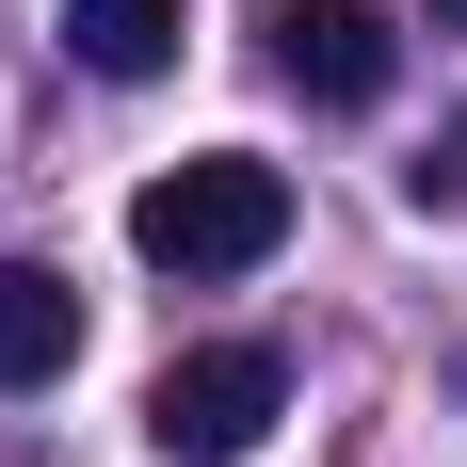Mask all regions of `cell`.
<instances>
[{"instance_id": "obj_4", "label": "cell", "mask_w": 467, "mask_h": 467, "mask_svg": "<svg viewBox=\"0 0 467 467\" xmlns=\"http://www.w3.org/2000/svg\"><path fill=\"white\" fill-rule=\"evenodd\" d=\"M81 371V290L48 275V258H0V387L33 403V387Z\"/></svg>"}, {"instance_id": "obj_3", "label": "cell", "mask_w": 467, "mask_h": 467, "mask_svg": "<svg viewBox=\"0 0 467 467\" xmlns=\"http://www.w3.org/2000/svg\"><path fill=\"white\" fill-rule=\"evenodd\" d=\"M275 81L323 97V113H371V97L403 81V33H387L371 0H290L275 16Z\"/></svg>"}, {"instance_id": "obj_7", "label": "cell", "mask_w": 467, "mask_h": 467, "mask_svg": "<svg viewBox=\"0 0 467 467\" xmlns=\"http://www.w3.org/2000/svg\"><path fill=\"white\" fill-rule=\"evenodd\" d=\"M435 33H467V0H435Z\"/></svg>"}, {"instance_id": "obj_1", "label": "cell", "mask_w": 467, "mask_h": 467, "mask_svg": "<svg viewBox=\"0 0 467 467\" xmlns=\"http://www.w3.org/2000/svg\"><path fill=\"white\" fill-rule=\"evenodd\" d=\"M275 242H290V161H258V145L161 161V178L130 193V258L145 275H258Z\"/></svg>"}, {"instance_id": "obj_5", "label": "cell", "mask_w": 467, "mask_h": 467, "mask_svg": "<svg viewBox=\"0 0 467 467\" xmlns=\"http://www.w3.org/2000/svg\"><path fill=\"white\" fill-rule=\"evenodd\" d=\"M65 48L97 81H161L178 65V0H65Z\"/></svg>"}, {"instance_id": "obj_6", "label": "cell", "mask_w": 467, "mask_h": 467, "mask_svg": "<svg viewBox=\"0 0 467 467\" xmlns=\"http://www.w3.org/2000/svg\"><path fill=\"white\" fill-rule=\"evenodd\" d=\"M403 210H420V226H467V113L420 145V161H403Z\"/></svg>"}, {"instance_id": "obj_2", "label": "cell", "mask_w": 467, "mask_h": 467, "mask_svg": "<svg viewBox=\"0 0 467 467\" xmlns=\"http://www.w3.org/2000/svg\"><path fill=\"white\" fill-rule=\"evenodd\" d=\"M290 371H275V338H210V355H178V371L145 387V451L161 467H242L258 435H275Z\"/></svg>"}]
</instances>
